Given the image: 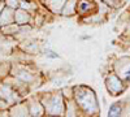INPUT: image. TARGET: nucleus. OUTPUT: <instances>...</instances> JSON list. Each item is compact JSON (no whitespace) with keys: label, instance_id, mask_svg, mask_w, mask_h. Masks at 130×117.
I'll return each mask as SVG.
<instances>
[{"label":"nucleus","instance_id":"nucleus-9","mask_svg":"<svg viewBox=\"0 0 130 117\" xmlns=\"http://www.w3.org/2000/svg\"><path fill=\"white\" fill-rule=\"evenodd\" d=\"M43 107L39 104V103H32L30 107H29V112L31 116H42L43 114Z\"/></svg>","mask_w":130,"mask_h":117},{"label":"nucleus","instance_id":"nucleus-12","mask_svg":"<svg viewBox=\"0 0 130 117\" xmlns=\"http://www.w3.org/2000/svg\"><path fill=\"white\" fill-rule=\"evenodd\" d=\"M121 113V107L118 104H113L112 107L109 108V116L115 117V116H120Z\"/></svg>","mask_w":130,"mask_h":117},{"label":"nucleus","instance_id":"nucleus-14","mask_svg":"<svg viewBox=\"0 0 130 117\" xmlns=\"http://www.w3.org/2000/svg\"><path fill=\"white\" fill-rule=\"evenodd\" d=\"M0 27H2V25H0Z\"/></svg>","mask_w":130,"mask_h":117},{"label":"nucleus","instance_id":"nucleus-4","mask_svg":"<svg viewBox=\"0 0 130 117\" xmlns=\"http://www.w3.org/2000/svg\"><path fill=\"white\" fill-rule=\"evenodd\" d=\"M30 20H31V17L27 10H25L22 8L14 9V22L17 25H26L30 22Z\"/></svg>","mask_w":130,"mask_h":117},{"label":"nucleus","instance_id":"nucleus-1","mask_svg":"<svg viewBox=\"0 0 130 117\" xmlns=\"http://www.w3.org/2000/svg\"><path fill=\"white\" fill-rule=\"evenodd\" d=\"M75 96H77L78 104L86 112H90V113L96 112V99L91 90L81 87L79 91H77V94H75Z\"/></svg>","mask_w":130,"mask_h":117},{"label":"nucleus","instance_id":"nucleus-6","mask_svg":"<svg viewBox=\"0 0 130 117\" xmlns=\"http://www.w3.org/2000/svg\"><path fill=\"white\" fill-rule=\"evenodd\" d=\"M10 113H12V116H29L30 114L26 104H16L10 109Z\"/></svg>","mask_w":130,"mask_h":117},{"label":"nucleus","instance_id":"nucleus-3","mask_svg":"<svg viewBox=\"0 0 130 117\" xmlns=\"http://www.w3.org/2000/svg\"><path fill=\"white\" fill-rule=\"evenodd\" d=\"M46 109L48 113L51 114H57V113H61L62 112V103H61V99L55 96L52 98L48 104H46Z\"/></svg>","mask_w":130,"mask_h":117},{"label":"nucleus","instance_id":"nucleus-11","mask_svg":"<svg viewBox=\"0 0 130 117\" xmlns=\"http://www.w3.org/2000/svg\"><path fill=\"white\" fill-rule=\"evenodd\" d=\"M121 65V69H120V76L124 78V79H130V62H126L125 66L124 64H120Z\"/></svg>","mask_w":130,"mask_h":117},{"label":"nucleus","instance_id":"nucleus-7","mask_svg":"<svg viewBox=\"0 0 130 117\" xmlns=\"http://www.w3.org/2000/svg\"><path fill=\"white\" fill-rule=\"evenodd\" d=\"M0 30H2V33L5 34V35H12V34L18 33L20 25H17L16 22H13V24H9V25H4V26H2V27H0Z\"/></svg>","mask_w":130,"mask_h":117},{"label":"nucleus","instance_id":"nucleus-13","mask_svg":"<svg viewBox=\"0 0 130 117\" xmlns=\"http://www.w3.org/2000/svg\"><path fill=\"white\" fill-rule=\"evenodd\" d=\"M4 3L9 8H13V9L20 8V0H4Z\"/></svg>","mask_w":130,"mask_h":117},{"label":"nucleus","instance_id":"nucleus-15","mask_svg":"<svg viewBox=\"0 0 130 117\" xmlns=\"http://www.w3.org/2000/svg\"><path fill=\"white\" fill-rule=\"evenodd\" d=\"M2 2H4V0H2Z\"/></svg>","mask_w":130,"mask_h":117},{"label":"nucleus","instance_id":"nucleus-2","mask_svg":"<svg viewBox=\"0 0 130 117\" xmlns=\"http://www.w3.org/2000/svg\"><path fill=\"white\" fill-rule=\"evenodd\" d=\"M13 22H14V9L5 5L2 10V13H0V25L4 26Z\"/></svg>","mask_w":130,"mask_h":117},{"label":"nucleus","instance_id":"nucleus-10","mask_svg":"<svg viewBox=\"0 0 130 117\" xmlns=\"http://www.w3.org/2000/svg\"><path fill=\"white\" fill-rule=\"evenodd\" d=\"M17 78L21 79L24 83H29V82H31L32 79H34V77H32L29 72H25V70L18 72V73H17Z\"/></svg>","mask_w":130,"mask_h":117},{"label":"nucleus","instance_id":"nucleus-5","mask_svg":"<svg viewBox=\"0 0 130 117\" xmlns=\"http://www.w3.org/2000/svg\"><path fill=\"white\" fill-rule=\"evenodd\" d=\"M107 87L113 95H116L117 92H121L124 90V86H122L121 81L118 79L116 76H111L109 78L107 79Z\"/></svg>","mask_w":130,"mask_h":117},{"label":"nucleus","instance_id":"nucleus-8","mask_svg":"<svg viewBox=\"0 0 130 117\" xmlns=\"http://www.w3.org/2000/svg\"><path fill=\"white\" fill-rule=\"evenodd\" d=\"M75 8H77V2L75 0H68L67 2V4H65V7H64V14L65 16H72L73 13H74V10H75Z\"/></svg>","mask_w":130,"mask_h":117}]
</instances>
